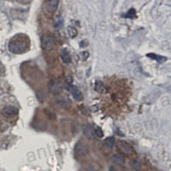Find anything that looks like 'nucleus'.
<instances>
[{
    "mask_svg": "<svg viewBox=\"0 0 171 171\" xmlns=\"http://www.w3.org/2000/svg\"><path fill=\"white\" fill-rule=\"evenodd\" d=\"M68 32H69V34H70V36L71 38H74V37H76L77 35V30L74 28H72V27H70L68 29Z\"/></svg>",
    "mask_w": 171,
    "mask_h": 171,
    "instance_id": "6ab92c4d",
    "label": "nucleus"
},
{
    "mask_svg": "<svg viewBox=\"0 0 171 171\" xmlns=\"http://www.w3.org/2000/svg\"><path fill=\"white\" fill-rule=\"evenodd\" d=\"M117 149L124 155H130L133 152V148L125 141H118Z\"/></svg>",
    "mask_w": 171,
    "mask_h": 171,
    "instance_id": "20e7f679",
    "label": "nucleus"
},
{
    "mask_svg": "<svg viewBox=\"0 0 171 171\" xmlns=\"http://www.w3.org/2000/svg\"><path fill=\"white\" fill-rule=\"evenodd\" d=\"M50 90L52 92L53 94H59L60 92H62V88L61 85L58 81L56 80H52L50 83Z\"/></svg>",
    "mask_w": 171,
    "mask_h": 171,
    "instance_id": "0eeeda50",
    "label": "nucleus"
},
{
    "mask_svg": "<svg viewBox=\"0 0 171 171\" xmlns=\"http://www.w3.org/2000/svg\"><path fill=\"white\" fill-rule=\"evenodd\" d=\"M54 24H55V27L56 28H61L63 27V18L61 17V16H56V19H55V22H54Z\"/></svg>",
    "mask_w": 171,
    "mask_h": 171,
    "instance_id": "f3484780",
    "label": "nucleus"
},
{
    "mask_svg": "<svg viewBox=\"0 0 171 171\" xmlns=\"http://www.w3.org/2000/svg\"><path fill=\"white\" fill-rule=\"evenodd\" d=\"M42 48L45 51H51L54 47V38L50 36V35H46L42 38L41 40Z\"/></svg>",
    "mask_w": 171,
    "mask_h": 171,
    "instance_id": "f03ea898",
    "label": "nucleus"
},
{
    "mask_svg": "<svg viewBox=\"0 0 171 171\" xmlns=\"http://www.w3.org/2000/svg\"><path fill=\"white\" fill-rule=\"evenodd\" d=\"M95 135L98 138H103L104 137V133H103V130L101 129L100 127H96L94 129Z\"/></svg>",
    "mask_w": 171,
    "mask_h": 171,
    "instance_id": "a211bd4d",
    "label": "nucleus"
},
{
    "mask_svg": "<svg viewBox=\"0 0 171 171\" xmlns=\"http://www.w3.org/2000/svg\"><path fill=\"white\" fill-rule=\"evenodd\" d=\"M135 16V11L134 10H131L128 12V15H127V17H133Z\"/></svg>",
    "mask_w": 171,
    "mask_h": 171,
    "instance_id": "412c9836",
    "label": "nucleus"
},
{
    "mask_svg": "<svg viewBox=\"0 0 171 171\" xmlns=\"http://www.w3.org/2000/svg\"><path fill=\"white\" fill-rule=\"evenodd\" d=\"M56 104L59 105L60 107L68 108L70 105V98H67L66 96H63V97H61L58 99H56Z\"/></svg>",
    "mask_w": 171,
    "mask_h": 171,
    "instance_id": "1a4fd4ad",
    "label": "nucleus"
},
{
    "mask_svg": "<svg viewBox=\"0 0 171 171\" xmlns=\"http://www.w3.org/2000/svg\"><path fill=\"white\" fill-rule=\"evenodd\" d=\"M115 145V139L113 137H109L105 140V146L108 149H111L112 147Z\"/></svg>",
    "mask_w": 171,
    "mask_h": 171,
    "instance_id": "4468645a",
    "label": "nucleus"
},
{
    "mask_svg": "<svg viewBox=\"0 0 171 171\" xmlns=\"http://www.w3.org/2000/svg\"><path fill=\"white\" fill-rule=\"evenodd\" d=\"M80 56H81L82 60H87L88 56H89V53L88 52H83L80 53Z\"/></svg>",
    "mask_w": 171,
    "mask_h": 171,
    "instance_id": "aec40b11",
    "label": "nucleus"
},
{
    "mask_svg": "<svg viewBox=\"0 0 171 171\" xmlns=\"http://www.w3.org/2000/svg\"><path fill=\"white\" fill-rule=\"evenodd\" d=\"M58 4H59V2H58V1H49V2H46V11L53 13V12L56 10V7H57Z\"/></svg>",
    "mask_w": 171,
    "mask_h": 171,
    "instance_id": "9d476101",
    "label": "nucleus"
},
{
    "mask_svg": "<svg viewBox=\"0 0 171 171\" xmlns=\"http://www.w3.org/2000/svg\"><path fill=\"white\" fill-rule=\"evenodd\" d=\"M66 88L68 89V90H70V92H71V94L73 95L74 98L75 100L80 101V100H81V99L83 98L82 93L80 92V90H79V89H78L77 88H74V87H73L71 84L66 83Z\"/></svg>",
    "mask_w": 171,
    "mask_h": 171,
    "instance_id": "423d86ee",
    "label": "nucleus"
},
{
    "mask_svg": "<svg viewBox=\"0 0 171 171\" xmlns=\"http://www.w3.org/2000/svg\"><path fill=\"white\" fill-rule=\"evenodd\" d=\"M60 56H61V58H62L64 63H70L71 62V57H70V53L67 52V50H62L61 52H60Z\"/></svg>",
    "mask_w": 171,
    "mask_h": 171,
    "instance_id": "9b49d317",
    "label": "nucleus"
},
{
    "mask_svg": "<svg viewBox=\"0 0 171 171\" xmlns=\"http://www.w3.org/2000/svg\"><path fill=\"white\" fill-rule=\"evenodd\" d=\"M27 38L17 35L14 38H12L9 44V49L12 53H21L28 49V44H27Z\"/></svg>",
    "mask_w": 171,
    "mask_h": 171,
    "instance_id": "f257e3e1",
    "label": "nucleus"
},
{
    "mask_svg": "<svg viewBox=\"0 0 171 171\" xmlns=\"http://www.w3.org/2000/svg\"><path fill=\"white\" fill-rule=\"evenodd\" d=\"M95 90L100 93H105V92L107 91L106 87L105 86V84L101 82V81H97L95 84Z\"/></svg>",
    "mask_w": 171,
    "mask_h": 171,
    "instance_id": "f8f14e48",
    "label": "nucleus"
},
{
    "mask_svg": "<svg viewBox=\"0 0 171 171\" xmlns=\"http://www.w3.org/2000/svg\"><path fill=\"white\" fill-rule=\"evenodd\" d=\"M17 113V109L15 108L14 106H11V105L4 107L3 109V110H2V115H3V116L7 119H11L15 117V116H16Z\"/></svg>",
    "mask_w": 171,
    "mask_h": 171,
    "instance_id": "7ed1b4c3",
    "label": "nucleus"
},
{
    "mask_svg": "<svg viewBox=\"0 0 171 171\" xmlns=\"http://www.w3.org/2000/svg\"><path fill=\"white\" fill-rule=\"evenodd\" d=\"M87 152V146L83 141H80L74 146V156L76 157H80L85 155Z\"/></svg>",
    "mask_w": 171,
    "mask_h": 171,
    "instance_id": "39448f33",
    "label": "nucleus"
},
{
    "mask_svg": "<svg viewBox=\"0 0 171 171\" xmlns=\"http://www.w3.org/2000/svg\"><path fill=\"white\" fill-rule=\"evenodd\" d=\"M129 164L131 167L133 168L134 170L140 171L141 169V164H140L139 161H137L136 159H132V160L129 162Z\"/></svg>",
    "mask_w": 171,
    "mask_h": 171,
    "instance_id": "ddd939ff",
    "label": "nucleus"
},
{
    "mask_svg": "<svg viewBox=\"0 0 171 171\" xmlns=\"http://www.w3.org/2000/svg\"><path fill=\"white\" fill-rule=\"evenodd\" d=\"M83 133L85 134V136L88 138V139H91V140H93L95 137H96L94 133V129L92 128L91 126H86L84 128Z\"/></svg>",
    "mask_w": 171,
    "mask_h": 171,
    "instance_id": "6e6552de",
    "label": "nucleus"
},
{
    "mask_svg": "<svg viewBox=\"0 0 171 171\" xmlns=\"http://www.w3.org/2000/svg\"><path fill=\"white\" fill-rule=\"evenodd\" d=\"M147 56L148 57H151V58H152V59L157 60V62H164L165 60H166V57H164V56H157V55H155L153 53H150V54H147Z\"/></svg>",
    "mask_w": 171,
    "mask_h": 171,
    "instance_id": "2eb2a0df",
    "label": "nucleus"
},
{
    "mask_svg": "<svg viewBox=\"0 0 171 171\" xmlns=\"http://www.w3.org/2000/svg\"><path fill=\"white\" fill-rule=\"evenodd\" d=\"M113 161L115 162V164H119V165H122L124 163L123 157L122 156H120V155H114L113 156Z\"/></svg>",
    "mask_w": 171,
    "mask_h": 171,
    "instance_id": "dca6fc26",
    "label": "nucleus"
}]
</instances>
